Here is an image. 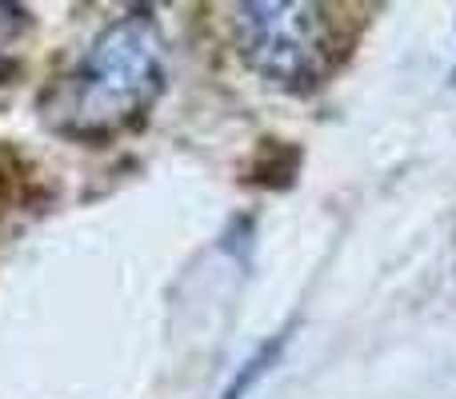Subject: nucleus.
Instances as JSON below:
<instances>
[{"instance_id": "obj_2", "label": "nucleus", "mask_w": 456, "mask_h": 399, "mask_svg": "<svg viewBox=\"0 0 456 399\" xmlns=\"http://www.w3.org/2000/svg\"><path fill=\"white\" fill-rule=\"evenodd\" d=\"M348 40L340 36L337 8L305 0H268L236 8L240 60L284 88H316L340 64Z\"/></svg>"}, {"instance_id": "obj_1", "label": "nucleus", "mask_w": 456, "mask_h": 399, "mask_svg": "<svg viewBox=\"0 0 456 399\" xmlns=\"http://www.w3.org/2000/svg\"><path fill=\"white\" fill-rule=\"evenodd\" d=\"M165 84V36L149 12L112 20L53 92L48 124L72 140H109L144 116Z\"/></svg>"}, {"instance_id": "obj_3", "label": "nucleus", "mask_w": 456, "mask_h": 399, "mask_svg": "<svg viewBox=\"0 0 456 399\" xmlns=\"http://www.w3.org/2000/svg\"><path fill=\"white\" fill-rule=\"evenodd\" d=\"M281 347H284V339H268V344L260 347V352L252 355V360L244 363L240 371H236V379H232V384L224 387V399H240L244 392H248V387L256 384V379L265 376V371H268V368H273V363H276V355H281Z\"/></svg>"}]
</instances>
